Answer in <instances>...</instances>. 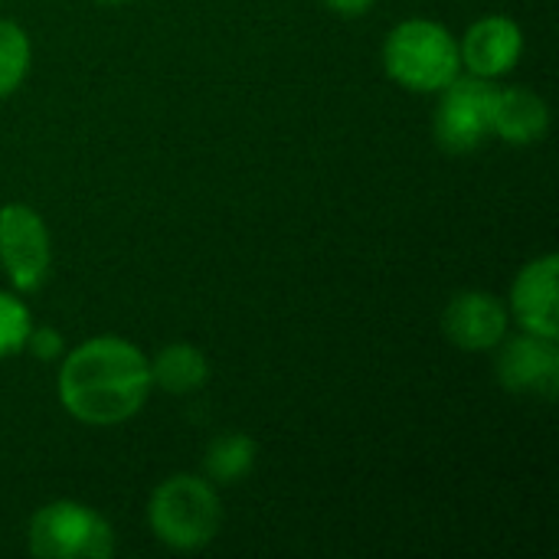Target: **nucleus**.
Segmentation results:
<instances>
[{"label": "nucleus", "mask_w": 559, "mask_h": 559, "mask_svg": "<svg viewBox=\"0 0 559 559\" xmlns=\"http://www.w3.org/2000/svg\"><path fill=\"white\" fill-rule=\"evenodd\" d=\"M151 390L147 357L121 337H92L69 350L59 370L62 406L88 426L131 419Z\"/></svg>", "instance_id": "1"}, {"label": "nucleus", "mask_w": 559, "mask_h": 559, "mask_svg": "<svg viewBox=\"0 0 559 559\" xmlns=\"http://www.w3.org/2000/svg\"><path fill=\"white\" fill-rule=\"evenodd\" d=\"M383 66L409 92H442L462 66L455 36L432 20H406L390 29Z\"/></svg>", "instance_id": "2"}, {"label": "nucleus", "mask_w": 559, "mask_h": 559, "mask_svg": "<svg viewBox=\"0 0 559 559\" xmlns=\"http://www.w3.org/2000/svg\"><path fill=\"white\" fill-rule=\"evenodd\" d=\"M147 518L160 544L174 550H200L216 537L223 511L210 481L174 475L154 491Z\"/></svg>", "instance_id": "3"}, {"label": "nucleus", "mask_w": 559, "mask_h": 559, "mask_svg": "<svg viewBox=\"0 0 559 559\" xmlns=\"http://www.w3.org/2000/svg\"><path fill=\"white\" fill-rule=\"evenodd\" d=\"M115 550V534L92 508L52 501L29 521V554L39 559H105Z\"/></svg>", "instance_id": "4"}, {"label": "nucleus", "mask_w": 559, "mask_h": 559, "mask_svg": "<svg viewBox=\"0 0 559 559\" xmlns=\"http://www.w3.org/2000/svg\"><path fill=\"white\" fill-rule=\"evenodd\" d=\"M495 95H498V88L488 79H481V75L459 79L455 75L442 88V102L436 108V141L452 154L475 151L491 134Z\"/></svg>", "instance_id": "5"}, {"label": "nucleus", "mask_w": 559, "mask_h": 559, "mask_svg": "<svg viewBox=\"0 0 559 559\" xmlns=\"http://www.w3.org/2000/svg\"><path fill=\"white\" fill-rule=\"evenodd\" d=\"M0 262L16 292H33L49 272V233L36 210L10 203L0 210Z\"/></svg>", "instance_id": "6"}, {"label": "nucleus", "mask_w": 559, "mask_h": 559, "mask_svg": "<svg viewBox=\"0 0 559 559\" xmlns=\"http://www.w3.org/2000/svg\"><path fill=\"white\" fill-rule=\"evenodd\" d=\"M498 380L514 393H537L550 400L559 386L557 341L540 334H524L508 341L504 350L498 354Z\"/></svg>", "instance_id": "7"}, {"label": "nucleus", "mask_w": 559, "mask_h": 559, "mask_svg": "<svg viewBox=\"0 0 559 559\" xmlns=\"http://www.w3.org/2000/svg\"><path fill=\"white\" fill-rule=\"evenodd\" d=\"M442 331L455 347L468 354L495 350L508 337V308L488 292H465L449 301Z\"/></svg>", "instance_id": "8"}, {"label": "nucleus", "mask_w": 559, "mask_h": 559, "mask_svg": "<svg viewBox=\"0 0 559 559\" xmlns=\"http://www.w3.org/2000/svg\"><path fill=\"white\" fill-rule=\"evenodd\" d=\"M557 255H544V259L531 262V265L518 275L514 292H511V308H514V318L521 321V328H524L527 334H540V337H554V341H557Z\"/></svg>", "instance_id": "9"}, {"label": "nucleus", "mask_w": 559, "mask_h": 559, "mask_svg": "<svg viewBox=\"0 0 559 559\" xmlns=\"http://www.w3.org/2000/svg\"><path fill=\"white\" fill-rule=\"evenodd\" d=\"M521 49H524V36H521V26L514 20L485 16V20L468 26L465 39L459 46V56L472 75L495 79V75H504L508 69L518 66Z\"/></svg>", "instance_id": "10"}, {"label": "nucleus", "mask_w": 559, "mask_h": 559, "mask_svg": "<svg viewBox=\"0 0 559 559\" xmlns=\"http://www.w3.org/2000/svg\"><path fill=\"white\" fill-rule=\"evenodd\" d=\"M547 124H550V111L537 92H531L524 85L498 88L491 134H501L511 144H534L544 138Z\"/></svg>", "instance_id": "11"}, {"label": "nucleus", "mask_w": 559, "mask_h": 559, "mask_svg": "<svg viewBox=\"0 0 559 559\" xmlns=\"http://www.w3.org/2000/svg\"><path fill=\"white\" fill-rule=\"evenodd\" d=\"M206 377H210V364L190 344H170L151 364V386H160L177 396L200 390L206 383Z\"/></svg>", "instance_id": "12"}, {"label": "nucleus", "mask_w": 559, "mask_h": 559, "mask_svg": "<svg viewBox=\"0 0 559 559\" xmlns=\"http://www.w3.org/2000/svg\"><path fill=\"white\" fill-rule=\"evenodd\" d=\"M252 465H255V442L239 432L216 439L206 452V475L216 485H236L252 472Z\"/></svg>", "instance_id": "13"}, {"label": "nucleus", "mask_w": 559, "mask_h": 559, "mask_svg": "<svg viewBox=\"0 0 559 559\" xmlns=\"http://www.w3.org/2000/svg\"><path fill=\"white\" fill-rule=\"evenodd\" d=\"M26 69H29V39H26V33L16 23L0 20V98L20 88Z\"/></svg>", "instance_id": "14"}, {"label": "nucleus", "mask_w": 559, "mask_h": 559, "mask_svg": "<svg viewBox=\"0 0 559 559\" xmlns=\"http://www.w3.org/2000/svg\"><path fill=\"white\" fill-rule=\"evenodd\" d=\"M29 331H33V321H29L26 305L0 292V357L20 354L26 347Z\"/></svg>", "instance_id": "15"}, {"label": "nucleus", "mask_w": 559, "mask_h": 559, "mask_svg": "<svg viewBox=\"0 0 559 559\" xmlns=\"http://www.w3.org/2000/svg\"><path fill=\"white\" fill-rule=\"evenodd\" d=\"M26 347H33V354H39V357L52 360V357L62 350V337H59L52 328H36V331H29Z\"/></svg>", "instance_id": "16"}, {"label": "nucleus", "mask_w": 559, "mask_h": 559, "mask_svg": "<svg viewBox=\"0 0 559 559\" xmlns=\"http://www.w3.org/2000/svg\"><path fill=\"white\" fill-rule=\"evenodd\" d=\"M331 10H337L341 16H360V13H367L370 10V3L373 0H324Z\"/></svg>", "instance_id": "17"}, {"label": "nucleus", "mask_w": 559, "mask_h": 559, "mask_svg": "<svg viewBox=\"0 0 559 559\" xmlns=\"http://www.w3.org/2000/svg\"><path fill=\"white\" fill-rule=\"evenodd\" d=\"M105 3H124V0H105Z\"/></svg>", "instance_id": "18"}]
</instances>
